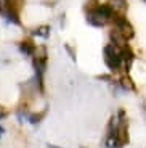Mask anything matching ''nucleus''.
<instances>
[{"label": "nucleus", "instance_id": "nucleus-4", "mask_svg": "<svg viewBox=\"0 0 146 148\" xmlns=\"http://www.w3.org/2000/svg\"><path fill=\"white\" fill-rule=\"evenodd\" d=\"M125 44H127V39H124V36H122L117 29L111 32V45H114L116 48L121 50V48L125 47Z\"/></svg>", "mask_w": 146, "mask_h": 148}, {"label": "nucleus", "instance_id": "nucleus-7", "mask_svg": "<svg viewBox=\"0 0 146 148\" xmlns=\"http://www.w3.org/2000/svg\"><path fill=\"white\" fill-rule=\"evenodd\" d=\"M19 50L26 55H32L34 52V45H32V40H23L19 42Z\"/></svg>", "mask_w": 146, "mask_h": 148}, {"label": "nucleus", "instance_id": "nucleus-12", "mask_svg": "<svg viewBox=\"0 0 146 148\" xmlns=\"http://www.w3.org/2000/svg\"><path fill=\"white\" fill-rule=\"evenodd\" d=\"M5 116H7V110L0 106V118H5Z\"/></svg>", "mask_w": 146, "mask_h": 148}, {"label": "nucleus", "instance_id": "nucleus-1", "mask_svg": "<svg viewBox=\"0 0 146 148\" xmlns=\"http://www.w3.org/2000/svg\"><path fill=\"white\" fill-rule=\"evenodd\" d=\"M104 61L111 71H117L121 68V55H119V48L114 45H106L104 47Z\"/></svg>", "mask_w": 146, "mask_h": 148}, {"label": "nucleus", "instance_id": "nucleus-8", "mask_svg": "<svg viewBox=\"0 0 146 148\" xmlns=\"http://www.w3.org/2000/svg\"><path fill=\"white\" fill-rule=\"evenodd\" d=\"M48 34H50V27L48 26H40L39 29L34 31V36H40V37H44V39L48 36Z\"/></svg>", "mask_w": 146, "mask_h": 148}, {"label": "nucleus", "instance_id": "nucleus-9", "mask_svg": "<svg viewBox=\"0 0 146 148\" xmlns=\"http://www.w3.org/2000/svg\"><path fill=\"white\" fill-rule=\"evenodd\" d=\"M10 3H11V0H0V13H2V15L7 11V8L10 7Z\"/></svg>", "mask_w": 146, "mask_h": 148}, {"label": "nucleus", "instance_id": "nucleus-6", "mask_svg": "<svg viewBox=\"0 0 146 148\" xmlns=\"http://www.w3.org/2000/svg\"><path fill=\"white\" fill-rule=\"evenodd\" d=\"M119 82H121V85H122V89H124V90H128V92H135V90H136L135 82L132 81V77H128L127 74H125V76H121Z\"/></svg>", "mask_w": 146, "mask_h": 148}, {"label": "nucleus", "instance_id": "nucleus-13", "mask_svg": "<svg viewBox=\"0 0 146 148\" xmlns=\"http://www.w3.org/2000/svg\"><path fill=\"white\" fill-rule=\"evenodd\" d=\"M48 148H58V147H53V145H48Z\"/></svg>", "mask_w": 146, "mask_h": 148}, {"label": "nucleus", "instance_id": "nucleus-10", "mask_svg": "<svg viewBox=\"0 0 146 148\" xmlns=\"http://www.w3.org/2000/svg\"><path fill=\"white\" fill-rule=\"evenodd\" d=\"M42 118H44V113H39V114H34V116H31V118H29V121L35 124V122L42 121Z\"/></svg>", "mask_w": 146, "mask_h": 148}, {"label": "nucleus", "instance_id": "nucleus-14", "mask_svg": "<svg viewBox=\"0 0 146 148\" xmlns=\"http://www.w3.org/2000/svg\"><path fill=\"white\" fill-rule=\"evenodd\" d=\"M2 132H3V129H2V127H0V135H2Z\"/></svg>", "mask_w": 146, "mask_h": 148}, {"label": "nucleus", "instance_id": "nucleus-15", "mask_svg": "<svg viewBox=\"0 0 146 148\" xmlns=\"http://www.w3.org/2000/svg\"><path fill=\"white\" fill-rule=\"evenodd\" d=\"M145 2H146V0H145Z\"/></svg>", "mask_w": 146, "mask_h": 148}, {"label": "nucleus", "instance_id": "nucleus-5", "mask_svg": "<svg viewBox=\"0 0 146 148\" xmlns=\"http://www.w3.org/2000/svg\"><path fill=\"white\" fill-rule=\"evenodd\" d=\"M32 61H35V63H45V61H47V48H45L44 45H40V47H34Z\"/></svg>", "mask_w": 146, "mask_h": 148}, {"label": "nucleus", "instance_id": "nucleus-11", "mask_svg": "<svg viewBox=\"0 0 146 148\" xmlns=\"http://www.w3.org/2000/svg\"><path fill=\"white\" fill-rule=\"evenodd\" d=\"M66 50H68V52H69V55L72 56V60H76V55H74V52H72V48H71L69 45H66Z\"/></svg>", "mask_w": 146, "mask_h": 148}, {"label": "nucleus", "instance_id": "nucleus-2", "mask_svg": "<svg viewBox=\"0 0 146 148\" xmlns=\"http://www.w3.org/2000/svg\"><path fill=\"white\" fill-rule=\"evenodd\" d=\"M113 21L116 23V26H117V31L124 36V39H132V37L135 36V31H133V26H132L130 23L127 21V19L124 18V16H119V15H114L113 16Z\"/></svg>", "mask_w": 146, "mask_h": 148}, {"label": "nucleus", "instance_id": "nucleus-3", "mask_svg": "<svg viewBox=\"0 0 146 148\" xmlns=\"http://www.w3.org/2000/svg\"><path fill=\"white\" fill-rule=\"evenodd\" d=\"M108 5L111 7V10L114 13H117L119 16H124V13L127 11V3H125V0H109Z\"/></svg>", "mask_w": 146, "mask_h": 148}]
</instances>
